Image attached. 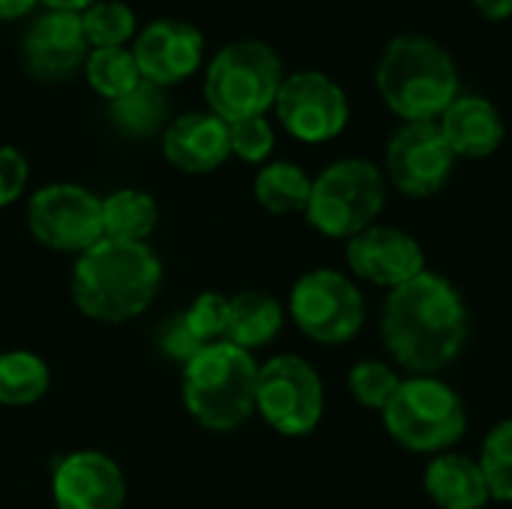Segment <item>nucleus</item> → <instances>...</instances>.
<instances>
[{
    "mask_svg": "<svg viewBox=\"0 0 512 509\" xmlns=\"http://www.w3.org/2000/svg\"><path fill=\"white\" fill-rule=\"evenodd\" d=\"M468 330L462 294L450 279L429 270L393 288L381 315L384 348L411 375H435L459 360Z\"/></svg>",
    "mask_w": 512,
    "mask_h": 509,
    "instance_id": "f257e3e1",
    "label": "nucleus"
},
{
    "mask_svg": "<svg viewBox=\"0 0 512 509\" xmlns=\"http://www.w3.org/2000/svg\"><path fill=\"white\" fill-rule=\"evenodd\" d=\"M162 285V264L147 243L102 237L78 255L72 270L75 306L102 324H120L141 315Z\"/></svg>",
    "mask_w": 512,
    "mask_h": 509,
    "instance_id": "f03ea898",
    "label": "nucleus"
},
{
    "mask_svg": "<svg viewBox=\"0 0 512 509\" xmlns=\"http://www.w3.org/2000/svg\"><path fill=\"white\" fill-rule=\"evenodd\" d=\"M375 81L387 108L408 123L441 120L459 96L453 57L429 36L393 39L378 63Z\"/></svg>",
    "mask_w": 512,
    "mask_h": 509,
    "instance_id": "7ed1b4c3",
    "label": "nucleus"
},
{
    "mask_svg": "<svg viewBox=\"0 0 512 509\" xmlns=\"http://www.w3.org/2000/svg\"><path fill=\"white\" fill-rule=\"evenodd\" d=\"M255 399L258 363L231 342H213L183 366V402L204 429H237L255 414Z\"/></svg>",
    "mask_w": 512,
    "mask_h": 509,
    "instance_id": "20e7f679",
    "label": "nucleus"
},
{
    "mask_svg": "<svg viewBox=\"0 0 512 509\" xmlns=\"http://www.w3.org/2000/svg\"><path fill=\"white\" fill-rule=\"evenodd\" d=\"M285 81L279 54L261 39H234L222 45L204 72L207 111L225 123L264 117Z\"/></svg>",
    "mask_w": 512,
    "mask_h": 509,
    "instance_id": "39448f33",
    "label": "nucleus"
},
{
    "mask_svg": "<svg viewBox=\"0 0 512 509\" xmlns=\"http://www.w3.org/2000/svg\"><path fill=\"white\" fill-rule=\"evenodd\" d=\"M381 414L390 438L411 453L441 456L465 435L468 426L462 396L432 375H414L402 381Z\"/></svg>",
    "mask_w": 512,
    "mask_h": 509,
    "instance_id": "423d86ee",
    "label": "nucleus"
},
{
    "mask_svg": "<svg viewBox=\"0 0 512 509\" xmlns=\"http://www.w3.org/2000/svg\"><path fill=\"white\" fill-rule=\"evenodd\" d=\"M384 198L387 186L378 165L366 159H342L312 180L306 219L327 237L351 240L375 225Z\"/></svg>",
    "mask_w": 512,
    "mask_h": 509,
    "instance_id": "0eeeda50",
    "label": "nucleus"
},
{
    "mask_svg": "<svg viewBox=\"0 0 512 509\" xmlns=\"http://www.w3.org/2000/svg\"><path fill=\"white\" fill-rule=\"evenodd\" d=\"M255 411L288 438L309 435L324 414V387L318 372L297 354H279L258 366Z\"/></svg>",
    "mask_w": 512,
    "mask_h": 509,
    "instance_id": "6e6552de",
    "label": "nucleus"
},
{
    "mask_svg": "<svg viewBox=\"0 0 512 509\" xmlns=\"http://www.w3.org/2000/svg\"><path fill=\"white\" fill-rule=\"evenodd\" d=\"M294 324L321 345L351 342L363 321L366 303L360 288L336 270H312L297 279L291 291Z\"/></svg>",
    "mask_w": 512,
    "mask_h": 509,
    "instance_id": "1a4fd4ad",
    "label": "nucleus"
},
{
    "mask_svg": "<svg viewBox=\"0 0 512 509\" xmlns=\"http://www.w3.org/2000/svg\"><path fill=\"white\" fill-rule=\"evenodd\" d=\"M33 237L57 252H87L102 240V198L78 183L42 186L27 204Z\"/></svg>",
    "mask_w": 512,
    "mask_h": 509,
    "instance_id": "9d476101",
    "label": "nucleus"
},
{
    "mask_svg": "<svg viewBox=\"0 0 512 509\" xmlns=\"http://www.w3.org/2000/svg\"><path fill=\"white\" fill-rule=\"evenodd\" d=\"M279 123L306 144H321L336 138L348 126V96L324 72H294L282 81L276 93Z\"/></svg>",
    "mask_w": 512,
    "mask_h": 509,
    "instance_id": "9b49d317",
    "label": "nucleus"
},
{
    "mask_svg": "<svg viewBox=\"0 0 512 509\" xmlns=\"http://www.w3.org/2000/svg\"><path fill=\"white\" fill-rule=\"evenodd\" d=\"M456 153L438 120L405 123L387 144V177L408 198H429L450 180Z\"/></svg>",
    "mask_w": 512,
    "mask_h": 509,
    "instance_id": "f8f14e48",
    "label": "nucleus"
},
{
    "mask_svg": "<svg viewBox=\"0 0 512 509\" xmlns=\"http://www.w3.org/2000/svg\"><path fill=\"white\" fill-rule=\"evenodd\" d=\"M87 54L90 42L84 36L81 12L42 9L21 36V63L30 78L45 84L69 81L84 69Z\"/></svg>",
    "mask_w": 512,
    "mask_h": 509,
    "instance_id": "ddd939ff",
    "label": "nucleus"
},
{
    "mask_svg": "<svg viewBox=\"0 0 512 509\" xmlns=\"http://www.w3.org/2000/svg\"><path fill=\"white\" fill-rule=\"evenodd\" d=\"M132 57L144 81L174 87L204 63V33L183 18H156L132 39Z\"/></svg>",
    "mask_w": 512,
    "mask_h": 509,
    "instance_id": "4468645a",
    "label": "nucleus"
},
{
    "mask_svg": "<svg viewBox=\"0 0 512 509\" xmlns=\"http://www.w3.org/2000/svg\"><path fill=\"white\" fill-rule=\"evenodd\" d=\"M345 258L360 279L390 291L426 273V252L420 243L411 234L387 225H372L351 237Z\"/></svg>",
    "mask_w": 512,
    "mask_h": 509,
    "instance_id": "2eb2a0df",
    "label": "nucleus"
},
{
    "mask_svg": "<svg viewBox=\"0 0 512 509\" xmlns=\"http://www.w3.org/2000/svg\"><path fill=\"white\" fill-rule=\"evenodd\" d=\"M51 492L57 509H123L126 480L114 459L96 450H75L54 465Z\"/></svg>",
    "mask_w": 512,
    "mask_h": 509,
    "instance_id": "dca6fc26",
    "label": "nucleus"
},
{
    "mask_svg": "<svg viewBox=\"0 0 512 509\" xmlns=\"http://www.w3.org/2000/svg\"><path fill=\"white\" fill-rule=\"evenodd\" d=\"M165 159L186 174L216 171L231 156V132L213 111H189L174 117L162 132Z\"/></svg>",
    "mask_w": 512,
    "mask_h": 509,
    "instance_id": "f3484780",
    "label": "nucleus"
},
{
    "mask_svg": "<svg viewBox=\"0 0 512 509\" xmlns=\"http://www.w3.org/2000/svg\"><path fill=\"white\" fill-rule=\"evenodd\" d=\"M450 150L456 156L483 159L492 156L504 141L501 111L483 96H456L438 120Z\"/></svg>",
    "mask_w": 512,
    "mask_h": 509,
    "instance_id": "a211bd4d",
    "label": "nucleus"
},
{
    "mask_svg": "<svg viewBox=\"0 0 512 509\" xmlns=\"http://www.w3.org/2000/svg\"><path fill=\"white\" fill-rule=\"evenodd\" d=\"M423 486L441 509H483L492 498L480 462L459 453L435 456L423 474Z\"/></svg>",
    "mask_w": 512,
    "mask_h": 509,
    "instance_id": "6ab92c4d",
    "label": "nucleus"
},
{
    "mask_svg": "<svg viewBox=\"0 0 512 509\" xmlns=\"http://www.w3.org/2000/svg\"><path fill=\"white\" fill-rule=\"evenodd\" d=\"M285 324V312L276 297L267 291H243L237 297H228V327L225 342L252 351L261 345H270Z\"/></svg>",
    "mask_w": 512,
    "mask_h": 509,
    "instance_id": "aec40b11",
    "label": "nucleus"
},
{
    "mask_svg": "<svg viewBox=\"0 0 512 509\" xmlns=\"http://www.w3.org/2000/svg\"><path fill=\"white\" fill-rule=\"evenodd\" d=\"M168 111H171V102H168L165 87L150 84L144 78L129 93L108 102V120L114 123L117 132L129 138H150L156 132H165Z\"/></svg>",
    "mask_w": 512,
    "mask_h": 509,
    "instance_id": "412c9836",
    "label": "nucleus"
},
{
    "mask_svg": "<svg viewBox=\"0 0 512 509\" xmlns=\"http://www.w3.org/2000/svg\"><path fill=\"white\" fill-rule=\"evenodd\" d=\"M159 219L156 201L141 189H117L102 198V237L144 243Z\"/></svg>",
    "mask_w": 512,
    "mask_h": 509,
    "instance_id": "4be33fe9",
    "label": "nucleus"
},
{
    "mask_svg": "<svg viewBox=\"0 0 512 509\" xmlns=\"http://www.w3.org/2000/svg\"><path fill=\"white\" fill-rule=\"evenodd\" d=\"M309 195H312V180L300 165L270 162L255 177V198L273 216H288L300 210L306 213Z\"/></svg>",
    "mask_w": 512,
    "mask_h": 509,
    "instance_id": "5701e85b",
    "label": "nucleus"
},
{
    "mask_svg": "<svg viewBox=\"0 0 512 509\" xmlns=\"http://www.w3.org/2000/svg\"><path fill=\"white\" fill-rule=\"evenodd\" d=\"M51 372L42 357L30 351L0 354V405L24 408L39 402L48 393Z\"/></svg>",
    "mask_w": 512,
    "mask_h": 509,
    "instance_id": "b1692460",
    "label": "nucleus"
},
{
    "mask_svg": "<svg viewBox=\"0 0 512 509\" xmlns=\"http://www.w3.org/2000/svg\"><path fill=\"white\" fill-rule=\"evenodd\" d=\"M81 72H84L90 90L108 102L120 99L141 81L132 48H90Z\"/></svg>",
    "mask_w": 512,
    "mask_h": 509,
    "instance_id": "393cba45",
    "label": "nucleus"
},
{
    "mask_svg": "<svg viewBox=\"0 0 512 509\" xmlns=\"http://www.w3.org/2000/svg\"><path fill=\"white\" fill-rule=\"evenodd\" d=\"M81 24L90 48H129L138 36L135 12L123 0H96L81 12Z\"/></svg>",
    "mask_w": 512,
    "mask_h": 509,
    "instance_id": "a878e982",
    "label": "nucleus"
},
{
    "mask_svg": "<svg viewBox=\"0 0 512 509\" xmlns=\"http://www.w3.org/2000/svg\"><path fill=\"white\" fill-rule=\"evenodd\" d=\"M477 462L483 468L489 495L512 504V420H501L489 429Z\"/></svg>",
    "mask_w": 512,
    "mask_h": 509,
    "instance_id": "bb28decb",
    "label": "nucleus"
},
{
    "mask_svg": "<svg viewBox=\"0 0 512 509\" xmlns=\"http://www.w3.org/2000/svg\"><path fill=\"white\" fill-rule=\"evenodd\" d=\"M402 378L393 366L381 363V360H360L351 372H348V390L351 396L363 405V408H375L384 411L390 405V399L396 396Z\"/></svg>",
    "mask_w": 512,
    "mask_h": 509,
    "instance_id": "cd10ccee",
    "label": "nucleus"
},
{
    "mask_svg": "<svg viewBox=\"0 0 512 509\" xmlns=\"http://www.w3.org/2000/svg\"><path fill=\"white\" fill-rule=\"evenodd\" d=\"M186 327L201 345L225 342V327H228V297L216 291H204L186 312H180Z\"/></svg>",
    "mask_w": 512,
    "mask_h": 509,
    "instance_id": "c85d7f7f",
    "label": "nucleus"
},
{
    "mask_svg": "<svg viewBox=\"0 0 512 509\" xmlns=\"http://www.w3.org/2000/svg\"><path fill=\"white\" fill-rule=\"evenodd\" d=\"M228 132H231V156H240L243 162L258 165L273 153L276 135L267 117H246V120L228 123Z\"/></svg>",
    "mask_w": 512,
    "mask_h": 509,
    "instance_id": "c756f323",
    "label": "nucleus"
},
{
    "mask_svg": "<svg viewBox=\"0 0 512 509\" xmlns=\"http://www.w3.org/2000/svg\"><path fill=\"white\" fill-rule=\"evenodd\" d=\"M30 177V165L21 150L3 144L0 147V207H9L21 198Z\"/></svg>",
    "mask_w": 512,
    "mask_h": 509,
    "instance_id": "7c9ffc66",
    "label": "nucleus"
},
{
    "mask_svg": "<svg viewBox=\"0 0 512 509\" xmlns=\"http://www.w3.org/2000/svg\"><path fill=\"white\" fill-rule=\"evenodd\" d=\"M159 345H162V351L171 357V360H177V363H189L201 348H207V345H201L195 336H192V330L186 327V321H183V315L177 312L165 327H162V333H159Z\"/></svg>",
    "mask_w": 512,
    "mask_h": 509,
    "instance_id": "2f4dec72",
    "label": "nucleus"
},
{
    "mask_svg": "<svg viewBox=\"0 0 512 509\" xmlns=\"http://www.w3.org/2000/svg\"><path fill=\"white\" fill-rule=\"evenodd\" d=\"M39 0H0V21H21L33 15Z\"/></svg>",
    "mask_w": 512,
    "mask_h": 509,
    "instance_id": "473e14b6",
    "label": "nucleus"
},
{
    "mask_svg": "<svg viewBox=\"0 0 512 509\" xmlns=\"http://www.w3.org/2000/svg\"><path fill=\"white\" fill-rule=\"evenodd\" d=\"M474 6L489 21H507L512 15V0H474Z\"/></svg>",
    "mask_w": 512,
    "mask_h": 509,
    "instance_id": "72a5a7b5",
    "label": "nucleus"
},
{
    "mask_svg": "<svg viewBox=\"0 0 512 509\" xmlns=\"http://www.w3.org/2000/svg\"><path fill=\"white\" fill-rule=\"evenodd\" d=\"M96 0H39L42 9H60V12H84L90 9Z\"/></svg>",
    "mask_w": 512,
    "mask_h": 509,
    "instance_id": "f704fd0d",
    "label": "nucleus"
},
{
    "mask_svg": "<svg viewBox=\"0 0 512 509\" xmlns=\"http://www.w3.org/2000/svg\"><path fill=\"white\" fill-rule=\"evenodd\" d=\"M123 3H126V0H123Z\"/></svg>",
    "mask_w": 512,
    "mask_h": 509,
    "instance_id": "c9c22d12",
    "label": "nucleus"
}]
</instances>
